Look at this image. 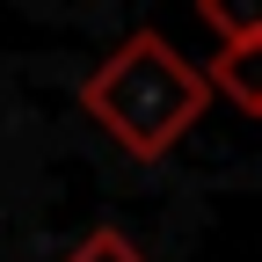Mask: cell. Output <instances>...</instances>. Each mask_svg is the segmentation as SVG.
I'll return each instance as SVG.
<instances>
[{
    "instance_id": "277c9868",
    "label": "cell",
    "mask_w": 262,
    "mask_h": 262,
    "mask_svg": "<svg viewBox=\"0 0 262 262\" xmlns=\"http://www.w3.org/2000/svg\"><path fill=\"white\" fill-rule=\"evenodd\" d=\"M58 262H146V255H139V248H131L124 233H110V226H95V233H88L80 248H66Z\"/></svg>"
},
{
    "instance_id": "7a4b0ae2",
    "label": "cell",
    "mask_w": 262,
    "mask_h": 262,
    "mask_svg": "<svg viewBox=\"0 0 262 262\" xmlns=\"http://www.w3.org/2000/svg\"><path fill=\"white\" fill-rule=\"evenodd\" d=\"M204 73L211 95H226V102H241L248 117H262V37H241V44H219L211 66H196Z\"/></svg>"
},
{
    "instance_id": "3957f363",
    "label": "cell",
    "mask_w": 262,
    "mask_h": 262,
    "mask_svg": "<svg viewBox=\"0 0 262 262\" xmlns=\"http://www.w3.org/2000/svg\"><path fill=\"white\" fill-rule=\"evenodd\" d=\"M204 22L219 29V44H241V37H262V8H233V0H204Z\"/></svg>"
},
{
    "instance_id": "6da1fadb",
    "label": "cell",
    "mask_w": 262,
    "mask_h": 262,
    "mask_svg": "<svg viewBox=\"0 0 262 262\" xmlns=\"http://www.w3.org/2000/svg\"><path fill=\"white\" fill-rule=\"evenodd\" d=\"M80 110L102 124L131 160H160L211 110V88H204V73H196L160 29H131V37L80 80Z\"/></svg>"
}]
</instances>
